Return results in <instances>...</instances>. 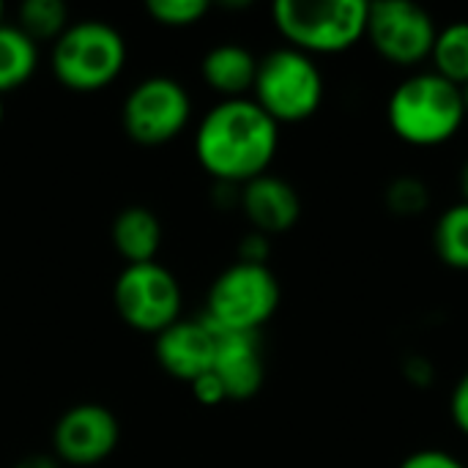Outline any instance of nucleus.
<instances>
[{"instance_id": "obj_1", "label": "nucleus", "mask_w": 468, "mask_h": 468, "mask_svg": "<svg viewBox=\"0 0 468 468\" xmlns=\"http://www.w3.org/2000/svg\"><path fill=\"white\" fill-rule=\"evenodd\" d=\"M280 148V123H274L255 101L222 99L214 104L195 134L200 167L217 181L244 186L269 173Z\"/></svg>"}, {"instance_id": "obj_2", "label": "nucleus", "mask_w": 468, "mask_h": 468, "mask_svg": "<svg viewBox=\"0 0 468 468\" xmlns=\"http://www.w3.org/2000/svg\"><path fill=\"white\" fill-rule=\"evenodd\" d=\"M463 88L433 69L406 74L387 99L389 132L411 148H439L466 123Z\"/></svg>"}, {"instance_id": "obj_3", "label": "nucleus", "mask_w": 468, "mask_h": 468, "mask_svg": "<svg viewBox=\"0 0 468 468\" xmlns=\"http://www.w3.org/2000/svg\"><path fill=\"white\" fill-rule=\"evenodd\" d=\"M271 19L288 47L315 58L340 55L365 38V0H277Z\"/></svg>"}, {"instance_id": "obj_4", "label": "nucleus", "mask_w": 468, "mask_h": 468, "mask_svg": "<svg viewBox=\"0 0 468 468\" xmlns=\"http://www.w3.org/2000/svg\"><path fill=\"white\" fill-rule=\"evenodd\" d=\"M326 82L315 58L280 47L258 58V74L252 85V101L274 123H302L313 118L324 104Z\"/></svg>"}, {"instance_id": "obj_5", "label": "nucleus", "mask_w": 468, "mask_h": 468, "mask_svg": "<svg viewBox=\"0 0 468 468\" xmlns=\"http://www.w3.org/2000/svg\"><path fill=\"white\" fill-rule=\"evenodd\" d=\"M49 63L63 88L77 93L101 90L121 74L126 63V41L110 22H71L52 44Z\"/></svg>"}, {"instance_id": "obj_6", "label": "nucleus", "mask_w": 468, "mask_h": 468, "mask_svg": "<svg viewBox=\"0 0 468 468\" xmlns=\"http://www.w3.org/2000/svg\"><path fill=\"white\" fill-rule=\"evenodd\" d=\"M280 299V280L269 266L236 261L211 282L203 318L219 332L258 335L274 318Z\"/></svg>"}, {"instance_id": "obj_7", "label": "nucleus", "mask_w": 468, "mask_h": 468, "mask_svg": "<svg viewBox=\"0 0 468 468\" xmlns=\"http://www.w3.org/2000/svg\"><path fill=\"white\" fill-rule=\"evenodd\" d=\"M439 25L433 14L409 0L367 3L365 38L373 52L400 69H417L431 60Z\"/></svg>"}, {"instance_id": "obj_8", "label": "nucleus", "mask_w": 468, "mask_h": 468, "mask_svg": "<svg viewBox=\"0 0 468 468\" xmlns=\"http://www.w3.org/2000/svg\"><path fill=\"white\" fill-rule=\"evenodd\" d=\"M112 302L123 324L145 335H159L181 318V285L156 261L126 266L115 280Z\"/></svg>"}, {"instance_id": "obj_9", "label": "nucleus", "mask_w": 468, "mask_h": 468, "mask_svg": "<svg viewBox=\"0 0 468 468\" xmlns=\"http://www.w3.org/2000/svg\"><path fill=\"white\" fill-rule=\"evenodd\" d=\"M192 118V99L173 77L137 82L121 110L123 132L140 145H162L178 137Z\"/></svg>"}, {"instance_id": "obj_10", "label": "nucleus", "mask_w": 468, "mask_h": 468, "mask_svg": "<svg viewBox=\"0 0 468 468\" xmlns=\"http://www.w3.org/2000/svg\"><path fill=\"white\" fill-rule=\"evenodd\" d=\"M121 441L115 414L99 403H80L60 414L52 431L55 458L69 466L85 468L107 461Z\"/></svg>"}, {"instance_id": "obj_11", "label": "nucleus", "mask_w": 468, "mask_h": 468, "mask_svg": "<svg viewBox=\"0 0 468 468\" xmlns=\"http://www.w3.org/2000/svg\"><path fill=\"white\" fill-rule=\"evenodd\" d=\"M214 348H217V332L206 318L197 321L178 318L173 326L156 335L159 367L184 384H192L195 378L211 373Z\"/></svg>"}, {"instance_id": "obj_12", "label": "nucleus", "mask_w": 468, "mask_h": 468, "mask_svg": "<svg viewBox=\"0 0 468 468\" xmlns=\"http://www.w3.org/2000/svg\"><path fill=\"white\" fill-rule=\"evenodd\" d=\"M217 332L211 373L222 381L228 400H252L266 381L261 337L252 332Z\"/></svg>"}, {"instance_id": "obj_13", "label": "nucleus", "mask_w": 468, "mask_h": 468, "mask_svg": "<svg viewBox=\"0 0 468 468\" xmlns=\"http://www.w3.org/2000/svg\"><path fill=\"white\" fill-rule=\"evenodd\" d=\"M239 206L252 230L269 239L288 233L302 217V197L293 184L271 173H263L239 186Z\"/></svg>"}, {"instance_id": "obj_14", "label": "nucleus", "mask_w": 468, "mask_h": 468, "mask_svg": "<svg viewBox=\"0 0 468 468\" xmlns=\"http://www.w3.org/2000/svg\"><path fill=\"white\" fill-rule=\"evenodd\" d=\"M200 74L222 99H247L255 85L258 58L241 44H217L203 55Z\"/></svg>"}, {"instance_id": "obj_15", "label": "nucleus", "mask_w": 468, "mask_h": 468, "mask_svg": "<svg viewBox=\"0 0 468 468\" xmlns=\"http://www.w3.org/2000/svg\"><path fill=\"white\" fill-rule=\"evenodd\" d=\"M112 244L118 255L132 263H151L162 247L159 217L145 206H129L112 219Z\"/></svg>"}, {"instance_id": "obj_16", "label": "nucleus", "mask_w": 468, "mask_h": 468, "mask_svg": "<svg viewBox=\"0 0 468 468\" xmlns=\"http://www.w3.org/2000/svg\"><path fill=\"white\" fill-rule=\"evenodd\" d=\"M38 66V44L16 25L0 22V96L25 85Z\"/></svg>"}, {"instance_id": "obj_17", "label": "nucleus", "mask_w": 468, "mask_h": 468, "mask_svg": "<svg viewBox=\"0 0 468 468\" xmlns=\"http://www.w3.org/2000/svg\"><path fill=\"white\" fill-rule=\"evenodd\" d=\"M433 252L455 271H468V203L458 200L444 208L433 225Z\"/></svg>"}, {"instance_id": "obj_18", "label": "nucleus", "mask_w": 468, "mask_h": 468, "mask_svg": "<svg viewBox=\"0 0 468 468\" xmlns=\"http://www.w3.org/2000/svg\"><path fill=\"white\" fill-rule=\"evenodd\" d=\"M433 71L458 88L468 85V19H455L436 33V44L431 52Z\"/></svg>"}, {"instance_id": "obj_19", "label": "nucleus", "mask_w": 468, "mask_h": 468, "mask_svg": "<svg viewBox=\"0 0 468 468\" xmlns=\"http://www.w3.org/2000/svg\"><path fill=\"white\" fill-rule=\"evenodd\" d=\"M16 16H19L16 27L27 38H33L36 44L41 38L58 41L60 33L71 25L69 22V8H66L63 0H25L19 5V14Z\"/></svg>"}, {"instance_id": "obj_20", "label": "nucleus", "mask_w": 468, "mask_h": 468, "mask_svg": "<svg viewBox=\"0 0 468 468\" xmlns=\"http://www.w3.org/2000/svg\"><path fill=\"white\" fill-rule=\"evenodd\" d=\"M384 206L389 214L400 219H414L422 217L431 208V186L411 173H403L392 178L384 189Z\"/></svg>"}, {"instance_id": "obj_21", "label": "nucleus", "mask_w": 468, "mask_h": 468, "mask_svg": "<svg viewBox=\"0 0 468 468\" xmlns=\"http://www.w3.org/2000/svg\"><path fill=\"white\" fill-rule=\"evenodd\" d=\"M208 0H148L145 11L165 27H189L208 14Z\"/></svg>"}, {"instance_id": "obj_22", "label": "nucleus", "mask_w": 468, "mask_h": 468, "mask_svg": "<svg viewBox=\"0 0 468 468\" xmlns=\"http://www.w3.org/2000/svg\"><path fill=\"white\" fill-rule=\"evenodd\" d=\"M398 468H468L458 455L447 452V450H417L409 458H403V463Z\"/></svg>"}, {"instance_id": "obj_23", "label": "nucleus", "mask_w": 468, "mask_h": 468, "mask_svg": "<svg viewBox=\"0 0 468 468\" xmlns=\"http://www.w3.org/2000/svg\"><path fill=\"white\" fill-rule=\"evenodd\" d=\"M400 370H403V378L417 389L433 387V381H436V365L425 354H409L403 359Z\"/></svg>"}, {"instance_id": "obj_24", "label": "nucleus", "mask_w": 468, "mask_h": 468, "mask_svg": "<svg viewBox=\"0 0 468 468\" xmlns=\"http://www.w3.org/2000/svg\"><path fill=\"white\" fill-rule=\"evenodd\" d=\"M271 255V241L263 233H247L239 244V261L241 263H255V266H266Z\"/></svg>"}, {"instance_id": "obj_25", "label": "nucleus", "mask_w": 468, "mask_h": 468, "mask_svg": "<svg viewBox=\"0 0 468 468\" xmlns=\"http://www.w3.org/2000/svg\"><path fill=\"white\" fill-rule=\"evenodd\" d=\"M450 417H452V425L458 428V433L468 439V370L458 378V384L450 395Z\"/></svg>"}, {"instance_id": "obj_26", "label": "nucleus", "mask_w": 468, "mask_h": 468, "mask_svg": "<svg viewBox=\"0 0 468 468\" xmlns=\"http://www.w3.org/2000/svg\"><path fill=\"white\" fill-rule=\"evenodd\" d=\"M189 387H192L195 400H197V403H203V406H219V403H225V400H228L225 387H222V381H219L214 373H206V376L195 378Z\"/></svg>"}, {"instance_id": "obj_27", "label": "nucleus", "mask_w": 468, "mask_h": 468, "mask_svg": "<svg viewBox=\"0 0 468 468\" xmlns=\"http://www.w3.org/2000/svg\"><path fill=\"white\" fill-rule=\"evenodd\" d=\"M14 468H60V466H58V458H52V455H27V458H22V461H19Z\"/></svg>"}, {"instance_id": "obj_28", "label": "nucleus", "mask_w": 468, "mask_h": 468, "mask_svg": "<svg viewBox=\"0 0 468 468\" xmlns=\"http://www.w3.org/2000/svg\"><path fill=\"white\" fill-rule=\"evenodd\" d=\"M458 189H461V200L468 203V159L461 165V173H458Z\"/></svg>"}, {"instance_id": "obj_29", "label": "nucleus", "mask_w": 468, "mask_h": 468, "mask_svg": "<svg viewBox=\"0 0 468 468\" xmlns=\"http://www.w3.org/2000/svg\"><path fill=\"white\" fill-rule=\"evenodd\" d=\"M3 115H5V107H3V96H0V123H3Z\"/></svg>"}, {"instance_id": "obj_30", "label": "nucleus", "mask_w": 468, "mask_h": 468, "mask_svg": "<svg viewBox=\"0 0 468 468\" xmlns=\"http://www.w3.org/2000/svg\"><path fill=\"white\" fill-rule=\"evenodd\" d=\"M463 101H466V115H468V85L463 88Z\"/></svg>"}, {"instance_id": "obj_31", "label": "nucleus", "mask_w": 468, "mask_h": 468, "mask_svg": "<svg viewBox=\"0 0 468 468\" xmlns=\"http://www.w3.org/2000/svg\"><path fill=\"white\" fill-rule=\"evenodd\" d=\"M0 19H3V3H0Z\"/></svg>"}]
</instances>
